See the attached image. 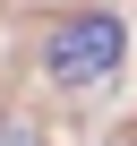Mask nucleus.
<instances>
[{"label": "nucleus", "mask_w": 137, "mask_h": 146, "mask_svg": "<svg viewBox=\"0 0 137 146\" xmlns=\"http://www.w3.org/2000/svg\"><path fill=\"white\" fill-rule=\"evenodd\" d=\"M120 60H128V26H120L111 9L60 17V26L43 35V69H51V86H68V95L111 86V78H120Z\"/></svg>", "instance_id": "f257e3e1"}, {"label": "nucleus", "mask_w": 137, "mask_h": 146, "mask_svg": "<svg viewBox=\"0 0 137 146\" xmlns=\"http://www.w3.org/2000/svg\"><path fill=\"white\" fill-rule=\"evenodd\" d=\"M0 146H43V137H34V129H0Z\"/></svg>", "instance_id": "f03ea898"}]
</instances>
